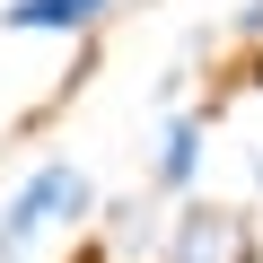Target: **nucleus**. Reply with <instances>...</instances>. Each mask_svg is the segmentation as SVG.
Returning <instances> with one entry per match:
<instances>
[{
    "instance_id": "20e7f679",
    "label": "nucleus",
    "mask_w": 263,
    "mask_h": 263,
    "mask_svg": "<svg viewBox=\"0 0 263 263\" xmlns=\"http://www.w3.org/2000/svg\"><path fill=\"white\" fill-rule=\"evenodd\" d=\"M193 167H202V123H193V114H176V123L158 132V184H167V193H184V184H193Z\"/></svg>"
},
{
    "instance_id": "39448f33",
    "label": "nucleus",
    "mask_w": 263,
    "mask_h": 263,
    "mask_svg": "<svg viewBox=\"0 0 263 263\" xmlns=\"http://www.w3.org/2000/svg\"><path fill=\"white\" fill-rule=\"evenodd\" d=\"M237 27H246V35H263V0H246V9H237Z\"/></svg>"
},
{
    "instance_id": "f257e3e1",
    "label": "nucleus",
    "mask_w": 263,
    "mask_h": 263,
    "mask_svg": "<svg viewBox=\"0 0 263 263\" xmlns=\"http://www.w3.org/2000/svg\"><path fill=\"white\" fill-rule=\"evenodd\" d=\"M88 202H97V193H88V176H79V167H62V158H53V167H35V176L9 193V211H0V263H27V254H35V237H44V228H70Z\"/></svg>"
},
{
    "instance_id": "0eeeda50",
    "label": "nucleus",
    "mask_w": 263,
    "mask_h": 263,
    "mask_svg": "<svg viewBox=\"0 0 263 263\" xmlns=\"http://www.w3.org/2000/svg\"><path fill=\"white\" fill-rule=\"evenodd\" d=\"M254 88H263V70H254Z\"/></svg>"
},
{
    "instance_id": "7ed1b4c3",
    "label": "nucleus",
    "mask_w": 263,
    "mask_h": 263,
    "mask_svg": "<svg viewBox=\"0 0 263 263\" xmlns=\"http://www.w3.org/2000/svg\"><path fill=\"white\" fill-rule=\"evenodd\" d=\"M114 9V0H0V27H18V35H79Z\"/></svg>"
},
{
    "instance_id": "423d86ee",
    "label": "nucleus",
    "mask_w": 263,
    "mask_h": 263,
    "mask_svg": "<svg viewBox=\"0 0 263 263\" xmlns=\"http://www.w3.org/2000/svg\"><path fill=\"white\" fill-rule=\"evenodd\" d=\"M254 184H263V158H254Z\"/></svg>"
},
{
    "instance_id": "f03ea898",
    "label": "nucleus",
    "mask_w": 263,
    "mask_h": 263,
    "mask_svg": "<svg viewBox=\"0 0 263 263\" xmlns=\"http://www.w3.org/2000/svg\"><path fill=\"white\" fill-rule=\"evenodd\" d=\"M167 263H254V228L228 202H184L167 228Z\"/></svg>"
}]
</instances>
